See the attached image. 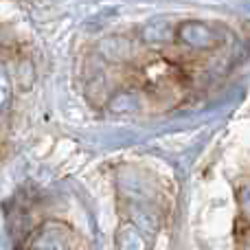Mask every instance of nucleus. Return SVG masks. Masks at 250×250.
I'll list each match as a JSON object with an SVG mask.
<instances>
[{"mask_svg":"<svg viewBox=\"0 0 250 250\" xmlns=\"http://www.w3.org/2000/svg\"><path fill=\"white\" fill-rule=\"evenodd\" d=\"M178 38L193 48H213L217 44V35L213 33V29L200 20L182 22L178 26Z\"/></svg>","mask_w":250,"mask_h":250,"instance_id":"f257e3e1","label":"nucleus"},{"mask_svg":"<svg viewBox=\"0 0 250 250\" xmlns=\"http://www.w3.org/2000/svg\"><path fill=\"white\" fill-rule=\"evenodd\" d=\"M31 250H68L64 230L57 226H48V229L40 230L38 237L31 244Z\"/></svg>","mask_w":250,"mask_h":250,"instance_id":"f03ea898","label":"nucleus"},{"mask_svg":"<svg viewBox=\"0 0 250 250\" xmlns=\"http://www.w3.org/2000/svg\"><path fill=\"white\" fill-rule=\"evenodd\" d=\"M117 246L119 250H147V244L143 239L141 230L132 224H125L117 233Z\"/></svg>","mask_w":250,"mask_h":250,"instance_id":"7ed1b4c3","label":"nucleus"},{"mask_svg":"<svg viewBox=\"0 0 250 250\" xmlns=\"http://www.w3.org/2000/svg\"><path fill=\"white\" fill-rule=\"evenodd\" d=\"M171 29L173 24L165 18H158V20L149 22V24L143 29V40L145 42H167L171 38Z\"/></svg>","mask_w":250,"mask_h":250,"instance_id":"20e7f679","label":"nucleus"},{"mask_svg":"<svg viewBox=\"0 0 250 250\" xmlns=\"http://www.w3.org/2000/svg\"><path fill=\"white\" fill-rule=\"evenodd\" d=\"M104 46H112L114 48V53L108 57L110 62H123V60H127L129 57V44L125 42L123 38H112V40H108V42H104Z\"/></svg>","mask_w":250,"mask_h":250,"instance_id":"39448f33","label":"nucleus"},{"mask_svg":"<svg viewBox=\"0 0 250 250\" xmlns=\"http://www.w3.org/2000/svg\"><path fill=\"white\" fill-rule=\"evenodd\" d=\"M9 101H11V79H9V73L0 64V112L9 105Z\"/></svg>","mask_w":250,"mask_h":250,"instance_id":"423d86ee","label":"nucleus"},{"mask_svg":"<svg viewBox=\"0 0 250 250\" xmlns=\"http://www.w3.org/2000/svg\"><path fill=\"white\" fill-rule=\"evenodd\" d=\"M239 202H242V211L250 217V185L242 189V193H239Z\"/></svg>","mask_w":250,"mask_h":250,"instance_id":"0eeeda50","label":"nucleus"}]
</instances>
